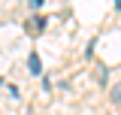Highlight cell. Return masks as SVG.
<instances>
[{"label": "cell", "instance_id": "1", "mask_svg": "<svg viewBox=\"0 0 121 115\" xmlns=\"http://www.w3.org/2000/svg\"><path fill=\"white\" fill-rule=\"evenodd\" d=\"M43 27H45V18H39V15H33L27 21V33H43Z\"/></svg>", "mask_w": 121, "mask_h": 115}, {"label": "cell", "instance_id": "2", "mask_svg": "<svg viewBox=\"0 0 121 115\" xmlns=\"http://www.w3.org/2000/svg\"><path fill=\"white\" fill-rule=\"evenodd\" d=\"M27 67H30V73H33V76H39V70H43V61H39L36 55H30V58H27Z\"/></svg>", "mask_w": 121, "mask_h": 115}, {"label": "cell", "instance_id": "3", "mask_svg": "<svg viewBox=\"0 0 121 115\" xmlns=\"http://www.w3.org/2000/svg\"><path fill=\"white\" fill-rule=\"evenodd\" d=\"M109 100H112V103H121V79L112 85V91H109Z\"/></svg>", "mask_w": 121, "mask_h": 115}, {"label": "cell", "instance_id": "4", "mask_svg": "<svg viewBox=\"0 0 121 115\" xmlns=\"http://www.w3.org/2000/svg\"><path fill=\"white\" fill-rule=\"evenodd\" d=\"M27 6H30V9H39V6H43V0H27Z\"/></svg>", "mask_w": 121, "mask_h": 115}]
</instances>
